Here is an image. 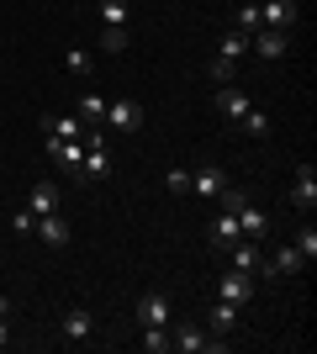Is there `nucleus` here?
I'll return each mask as SVG.
<instances>
[{
	"label": "nucleus",
	"instance_id": "5",
	"mask_svg": "<svg viewBox=\"0 0 317 354\" xmlns=\"http://www.w3.org/2000/svg\"><path fill=\"white\" fill-rule=\"evenodd\" d=\"M291 21H296V0H259V27L291 32Z\"/></svg>",
	"mask_w": 317,
	"mask_h": 354
},
{
	"label": "nucleus",
	"instance_id": "17",
	"mask_svg": "<svg viewBox=\"0 0 317 354\" xmlns=\"http://www.w3.org/2000/svg\"><path fill=\"white\" fill-rule=\"evenodd\" d=\"M206 323H211V333H217V339H227V333H238V307H233V301H217Z\"/></svg>",
	"mask_w": 317,
	"mask_h": 354
},
{
	"label": "nucleus",
	"instance_id": "10",
	"mask_svg": "<svg viewBox=\"0 0 317 354\" xmlns=\"http://www.w3.org/2000/svg\"><path fill=\"white\" fill-rule=\"evenodd\" d=\"M32 233L43 238L48 249H64V243H69V222H64L59 212H43V217H37V227H32Z\"/></svg>",
	"mask_w": 317,
	"mask_h": 354
},
{
	"label": "nucleus",
	"instance_id": "15",
	"mask_svg": "<svg viewBox=\"0 0 317 354\" xmlns=\"http://www.w3.org/2000/svg\"><path fill=\"white\" fill-rule=\"evenodd\" d=\"M217 106H222V117H227V122H243V111H249V106H254V101H249L243 90L222 85V90H217Z\"/></svg>",
	"mask_w": 317,
	"mask_h": 354
},
{
	"label": "nucleus",
	"instance_id": "11",
	"mask_svg": "<svg viewBox=\"0 0 317 354\" xmlns=\"http://www.w3.org/2000/svg\"><path fill=\"white\" fill-rule=\"evenodd\" d=\"M90 333H95L90 307H69V312H64V339H69V344H85Z\"/></svg>",
	"mask_w": 317,
	"mask_h": 354
},
{
	"label": "nucleus",
	"instance_id": "4",
	"mask_svg": "<svg viewBox=\"0 0 317 354\" xmlns=\"http://www.w3.org/2000/svg\"><path fill=\"white\" fill-rule=\"evenodd\" d=\"M307 259H302V249H296V243H291V249H275L270 259H259V281H280V275H296V270H302Z\"/></svg>",
	"mask_w": 317,
	"mask_h": 354
},
{
	"label": "nucleus",
	"instance_id": "24",
	"mask_svg": "<svg viewBox=\"0 0 317 354\" xmlns=\"http://www.w3.org/2000/svg\"><path fill=\"white\" fill-rule=\"evenodd\" d=\"M137 344H143V349H148V354H164L169 349V328H143V339H137Z\"/></svg>",
	"mask_w": 317,
	"mask_h": 354
},
{
	"label": "nucleus",
	"instance_id": "19",
	"mask_svg": "<svg viewBox=\"0 0 317 354\" xmlns=\"http://www.w3.org/2000/svg\"><path fill=\"white\" fill-rule=\"evenodd\" d=\"M75 117L85 122V127H101V122H106V101H101V95H79Z\"/></svg>",
	"mask_w": 317,
	"mask_h": 354
},
{
	"label": "nucleus",
	"instance_id": "9",
	"mask_svg": "<svg viewBox=\"0 0 317 354\" xmlns=\"http://www.w3.org/2000/svg\"><path fill=\"white\" fill-rule=\"evenodd\" d=\"M191 191L206 196V201H217V196L227 191V175L217 169V164H201V169H191Z\"/></svg>",
	"mask_w": 317,
	"mask_h": 354
},
{
	"label": "nucleus",
	"instance_id": "18",
	"mask_svg": "<svg viewBox=\"0 0 317 354\" xmlns=\"http://www.w3.org/2000/svg\"><path fill=\"white\" fill-rule=\"evenodd\" d=\"M238 217H233V212H222V217L211 222V243H217V249H227V243H238Z\"/></svg>",
	"mask_w": 317,
	"mask_h": 354
},
{
	"label": "nucleus",
	"instance_id": "27",
	"mask_svg": "<svg viewBox=\"0 0 317 354\" xmlns=\"http://www.w3.org/2000/svg\"><path fill=\"white\" fill-rule=\"evenodd\" d=\"M127 48V27H106L101 32V53H122Z\"/></svg>",
	"mask_w": 317,
	"mask_h": 354
},
{
	"label": "nucleus",
	"instance_id": "6",
	"mask_svg": "<svg viewBox=\"0 0 317 354\" xmlns=\"http://www.w3.org/2000/svg\"><path fill=\"white\" fill-rule=\"evenodd\" d=\"M249 48H254L259 59H286L291 48V32H275V27H259L254 37H249Z\"/></svg>",
	"mask_w": 317,
	"mask_h": 354
},
{
	"label": "nucleus",
	"instance_id": "30",
	"mask_svg": "<svg viewBox=\"0 0 317 354\" xmlns=\"http://www.w3.org/2000/svg\"><path fill=\"white\" fill-rule=\"evenodd\" d=\"M164 185H169V191H191V169H169Z\"/></svg>",
	"mask_w": 317,
	"mask_h": 354
},
{
	"label": "nucleus",
	"instance_id": "20",
	"mask_svg": "<svg viewBox=\"0 0 317 354\" xmlns=\"http://www.w3.org/2000/svg\"><path fill=\"white\" fill-rule=\"evenodd\" d=\"M101 21L106 27H127V21H133V6H127V0H101Z\"/></svg>",
	"mask_w": 317,
	"mask_h": 354
},
{
	"label": "nucleus",
	"instance_id": "29",
	"mask_svg": "<svg viewBox=\"0 0 317 354\" xmlns=\"http://www.w3.org/2000/svg\"><path fill=\"white\" fill-rule=\"evenodd\" d=\"M296 249H302V259H317V233H312V227L296 233Z\"/></svg>",
	"mask_w": 317,
	"mask_h": 354
},
{
	"label": "nucleus",
	"instance_id": "16",
	"mask_svg": "<svg viewBox=\"0 0 317 354\" xmlns=\"http://www.w3.org/2000/svg\"><path fill=\"white\" fill-rule=\"evenodd\" d=\"M233 217H238V233H243V238H265V227H270V217H265L259 207H249V201H243Z\"/></svg>",
	"mask_w": 317,
	"mask_h": 354
},
{
	"label": "nucleus",
	"instance_id": "13",
	"mask_svg": "<svg viewBox=\"0 0 317 354\" xmlns=\"http://www.w3.org/2000/svg\"><path fill=\"white\" fill-rule=\"evenodd\" d=\"M79 175H85V180H106V175H111V148H106V143L85 148V164H79Z\"/></svg>",
	"mask_w": 317,
	"mask_h": 354
},
{
	"label": "nucleus",
	"instance_id": "3",
	"mask_svg": "<svg viewBox=\"0 0 317 354\" xmlns=\"http://www.w3.org/2000/svg\"><path fill=\"white\" fill-rule=\"evenodd\" d=\"M101 127H117V133H137L143 127V106L133 95H117V101H106V122Z\"/></svg>",
	"mask_w": 317,
	"mask_h": 354
},
{
	"label": "nucleus",
	"instance_id": "22",
	"mask_svg": "<svg viewBox=\"0 0 317 354\" xmlns=\"http://www.w3.org/2000/svg\"><path fill=\"white\" fill-rule=\"evenodd\" d=\"M43 127H48L53 138H85V122H79V117H48Z\"/></svg>",
	"mask_w": 317,
	"mask_h": 354
},
{
	"label": "nucleus",
	"instance_id": "8",
	"mask_svg": "<svg viewBox=\"0 0 317 354\" xmlns=\"http://www.w3.org/2000/svg\"><path fill=\"white\" fill-rule=\"evenodd\" d=\"M227 270H249V275H254L259 270V259H265V254H259V238H238V243H227Z\"/></svg>",
	"mask_w": 317,
	"mask_h": 354
},
{
	"label": "nucleus",
	"instance_id": "7",
	"mask_svg": "<svg viewBox=\"0 0 317 354\" xmlns=\"http://www.w3.org/2000/svg\"><path fill=\"white\" fill-rule=\"evenodd\" d=\"M137 323L143 328H169V296L164 291H148V296H137Z\"/></svg>",
	"mask_w": 317,
	"mask_h": 354
},
{
	"label": "nucleus",
	"instance_id": "21",
	"mask_svg": "<svg viewBox=\"0 0 317 354\" xmlns=\"http://www.w3.org/2000/svg\"><path fill=\"white\" fill-rule=\"evenodd\" d=\"M243 53H249V32H222V48H217V59H243Z\"/></svg>",
	"mask_w": 317,
	"mask_h": 354
},
{
	"label": "nucleus",
	"instance_id": "1",
	"mask_svg": "<svg viewBox=\"0 0 317 354\" xmlns=\"http://www.w3.org/2000/svg\"><path fill=\"white\" fill-rule=\"evenodd\" d=\"M169 349H180V354H222L227 339H217V333H206V328H196V323H180V333H169Z\"/></svg>",
	"mask_w": 317,
	"mask_h": 354
},
{
	"label": "nucleus",
	"instance_id": "33",
	"mask_svg": "<svg viewBox=\"0 0 317 354\" xmlns=\"http://www.w3.org/2000/svg\"><path fill=\"white\" fill-rule=\"evenodd\" d=\"M0 317H11V296H0Z\"/></svg>",
	"mask_w": 317,
	"mask_h": 354
},
{
	"label": "nucleus",
	"instance_id": "31",
	"mask_svg": "<svg viewBox=\"0 0 317 354\" xmlns=\"http://www.w3.org/2000/svg\"><path fill=\"white\" fill-rule=\"evenodd\" d=\"M11 227L16 233H32V227H37V212H11Z\"/></svg>",
	"mask_w": 317,
	"mask_h": 354
},
{
	"label": "nucleus",
	"instance_id": "12",
	"mask_svg": "<svg viewBox=\"0 0 317 354\" xmlns=\"http://www.w3.org/2000/svg\"><path fill=\"white\" fill-rule=\"evenodd\" d=\"M291 201H296L302 212H312V207H317V169H312V164H302V169H296V185H291Z\"/></svg>",
	"mask_w": 317,
	"mask_h": 354
},
{
	"label": "nucleus",
	"instance_id": "28",
	"mask_svg": "<svg viewBox=\"0 0 317 354\" xmlns=\"http://www.w3.org/2000/svg\"><path fill=\"white\" fill-rule=\"evenodd\" d=\"M238 32H249V37L259 32V0H249V6L238 11Z\"/></svg>",
	"mask_w": 317,
	"mask_h": 354
},
{
	"label": "nucleus",
	"instance_id": "26",
	"mask_svg": "<svg viewBox=\"0 0 317 354\" xmlns=\"http://www.w3.org/2000/svg\"><path fill=\"white\" fill-rule=\"evenodd\" d=\"M211 80H217V85H233V80H238V59H211Z\"/></svg>",
	"mask_w": 317,
	"mask_h": 354
},
{
	"label": "nucleus",
	"instance_id": "25",
	"mask_svg": "<svg viewBox=\"0 0 317 354\" xmlns=\"http://www.w3.org/2000/svg\"><path fill=\"white\" fill-rule=\"evenodd\" d=\"M243 133H249V138H265V133H270V117H265L259 106H249V111H243Z\"/></svg>",
	"mask_w": 317,
	"mask_h": 354
},
{
	"label": "nucleus",
	"instance_id": "32",
	"mask_svg": "<svg viewBox=\"0 0 317 354\" xmlns=\"http://www.w3.org/2000/svg\"><path fill=\"white\" fill-rule=\"evenodd\" d=\"M0 344H11V317H0Z\"/></svg>",
	"mask_w": 317,
	"mask_h": 354
},
{
	"label": "nucleus",
	"instance_id": "14",
	"mask_svg": "<svg viewBox=\"0 0 317 354\" xmlns=\"http://www.w3.org/2000/svg\"><path fill=\"white\" fill-rule=\"evenodd\" d=\"M27 212H37V217H43V212H59V185H53V180H37L32 196H27Z\"/></svg>",
	"mask_w": 317,
	"mask_h": 354
},
{
	"label": "nucleus",
	"instance_id": "2",
	"mask_svg": "<svg viewBox=\"0 0 317 354\" xmlns=\"http://www.w3.org/2000/svg\"><path fill=\"white\" fill-rule=\"evenodd\" d=\"M254 291H259V275H249V270H222V281H217V296L233 301L238 312L254 301Z\"/></svg>",
	"mask_w": 317,
	"mask_h": 354
},
{
	"label": "nucleus",
	"instance_id": "23",
	"mask_svg": "<svg viewBox=\"0 0 317 354\" xmlns=\"http://www.w3.org/2000/svg\"><path fill=\"white\" fill-rule=\"evenodd\" d=\"M64 69H69V74H75V80H85V74H90V53H85V48H69V53H64Z\"/></svg>",
	"mask_w": 317,
	"mask_h": 354
}]
</instances>
